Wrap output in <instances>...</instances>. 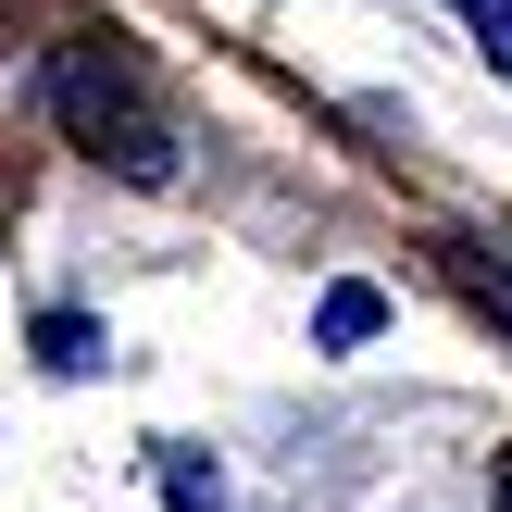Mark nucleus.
Listing matches in <instances>:
<instances>
[{
	"label": "nucleus",
	"mask_w": 512,
	"mask_h": 512,
	"mask_svg": "<svg viewBox=\"0 0 512 512\" xmlns=\"http://www.w3.org/2000/svg\"><path fill=\"white\" fill-rule=\"evenodd\" d=\"M488 488H500V512H512V450H500V475H488Z\"/></svg>",
	"instance_id": "obj_6"
},
{
	"label": "nucleus",
	"mask_w": 512,
	"mask_h": 512,
	"mask_svg": "<svg viewBox=\"0 0 512 512\" xmlns=\"http://www.w3.org/2000/svg\"><path fill=\"white\" fill-rule=\"evenodd\" d=\"M163 500L175 512H213V463H163Z\"/></svg>",
	"instance_id": "obj_5"
},
{
	"label": "nucleus",
	"mask_w": 512,
	"mask_h": 512,
	"mask_svg": "<svg viewBox=\"0 0 512 512\" xmlns=\"http://www.w3.org/2000/svg\"><path fill=\"white\" fill-rule=\"evenodd\" d=\"M38 350H50V363H63V375H88V363H100V338H88V325H75V313H50V325H38Z\"/></svg>",
	"instance_id": "obj_3"
},
{
	"label": "nucleus",
	"mask_w": 512,
	"mask_h": 512,
	"mask_svg": "<svg viewBox=\"0 0 512 512\" xmlns=\"http://www.w3.org/2000/svg\"><path fill=\"white\" fill-rule=\"evenodd\" d=\"M313 325H325V350H363L375 325H388V300H375V288H325V313H313Z\"/></svg>",
	"instance_id": "obj_2"
},
{
	"label": "nucleus",
	"mask_w": 512,
	"mask_h": 512,
	"mask_svg": "<svg viewBox=\"0 0 512 512\" xmlns=\"http://www.w3.org/2000/svg\"><path fill=\"white\" fill-rule=\"evenodd\" d=\"M463 25H475V38H488V63L512 75V0H463Z\"/></svg>",
	"instance_id": "obj_4"
},
{
	"label": "nucleus",
	"mask_w": 512,
	"mask_h": 512,
	"mask_svg": "<svg viewBox=\"0 0 512 512\" xmlns=\"http://www.w3.org/2000/svg\"><path fill=\"white\" fill-rule=\"evenodd\" d=\"M50 100H63V125L75 138H113V163L125 175H163V125L125 100V75L113 63H88V50H63V75H50Z\"/></svg>",
	"instance_id": "obj_1"
}]
</instances>
